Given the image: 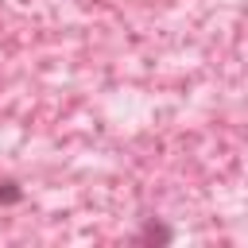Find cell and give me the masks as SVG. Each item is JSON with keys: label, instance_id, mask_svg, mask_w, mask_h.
Segmentation results:
<instances>
[{"label": "cell", "instance_id": "obj_1", "mask_svg": "<svg viewBox=\"0 0 248 248\" xmlns=\"http://www.w3.org/2000/svg\"><path fill=\"white\" fill-rule=\"evenodd\" d=\"M143 236H147V240H170V232H167V229H155V225H147Z\"/></svg>", "mask_w": 248, "mask_h": 248}, {"label": "cell", "instance_id": "obj_2", "mask_svg": "<svg viewBox=\"0 0 248 248\" xmlns=\"http://www.w3.org/2000/svg\"><path fill=\"white\" fill-rule=\"evenodd\" d=\"M19 198V190L12 186V182H4V190H0V202H16Z\"/></svg>", "mask_w": 248, "mask_h": 248}]
</instances>
